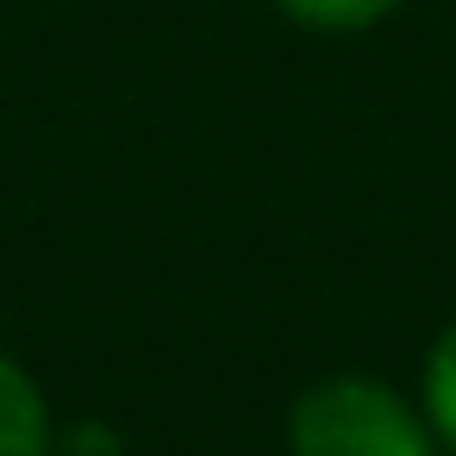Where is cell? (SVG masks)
<instances>
[{
  "label": "cell",
  "mask_w": 456,
  "mask_h": 456,
  "mask_svg": "<svg viewBox=\"0 0 456 456\" xmlns=\"http://www.w3.org/2000/svg\"><path fill=\"white\" fill-rule=\"evenodd\" d=\"M51 456H126V437L107 419H76V425L51 431Z\"/></svg>",
  "instance_id": "5"
},
{
  "label": "cell",
  "mask_w": 456,
  "mask_h": 456,
  "mask_svg": "<svg viewBox=\"0 0 456 456\" xmlns=\"http://www.w3.org/2000/svg\"><path fill=\"white\" fill-rule=\"evenodd\" d=\"M275 7L306 32H362V26L387 20L400 0H275Z\"/></svg>",
  "instance_id": "4"
},
{
  "label": "cell",
  "mask_w": 456,
  "mask_h": 456,
  "mask_svg": "<svg viewBox=\"0 0 456 456\" xmlns=\"http://www.w3.org/2000/svg\"><path fill=\"white\" fill-rule=\"evenodd\" d=\"M294 456H437L431 419L375 375H331L288 412Z\"/></svg>",
  "instance_id": "1"
},
{
  "label": "cell",
  "mask_w": 456,
  "mask_h": 456,
  "mask_svg": "<svg viewBox=\"0 0 456 456\" xmlns=\"http://www.w3.org/2000/svg\"><path fill=\"white\" fill-rule=\"evenodd\" d=\"M0 456H51V406L7 350H0Z\"/></svg>",
  "instance_id": "2"
},
{
  "label": "cell",
  "mask_w": 456,
  "mask_h": 456,
  "mask_svg": "<svg viewBox=\"0 0 456 456\" xmlns=\"http://www.w3.org/2000/svg\"><path fill=\"white\" fill-rule=\"evenodd\" d=\"M425 419H431L437 444L456 450V319L444 325V338L425 356Z\"/></svg>",
  "instance_id": "3"
}]
</instances>
